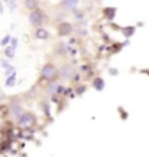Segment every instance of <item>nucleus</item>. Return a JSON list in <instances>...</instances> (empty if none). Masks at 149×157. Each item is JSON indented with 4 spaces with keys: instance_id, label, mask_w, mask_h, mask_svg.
Instances as JSON below:
<instances>
[{
    "instance_id": "f257e3e1",
    "label": "nucleus",
    "mask_w": 149,
    "mask_h": 157,
    "mask_svg": "<svg viewBox=\"0 0 149 157\" xmlns=\"http://www.w3.org/2000/svg\"><path fill=\"white\" fill-rule=\"evenodd\" d=\"M58 77V68L51 64V63H47L42 66L41 68V78L46 80L47 83H54Z\"/></svg>"
},
{
    "instance_id": "f03ea898",
    "label": "nucleus",
    "mask_w": 149,
    "mask_h": 157,
    "mask_svg": "<svg viewBox=\"0 0 149 157\" xmlns=\"http://www.w3.org/2000/svg\"><path fill=\"white\" fill-rule=\"evenodd\" d=\"M35 124H37V118L34 113L31 112H23V115L18 119V127L22 129H29L32 128Z\"/></svg>"
},
{
    "instance_id": "7ed1b4c3",
    "label": "nucleus",
    "mask_w": 149,
    "mask_h": 157,
    "mask_svg": "<svg viewBox=\"0 0 149 157\" xmlns=\"http://www.w3.org/2000/svg\"><path fill=\"white\" fill-rule=\"evenodd\" d=\"M28 19H29V23L38 29V28H41V25L44 23L46 15L42 13V10H41V9H35V10H32L31 13H29Z\"/></svg>"
},
{
    "instance_id": "20e7f679",
    "label": "nucleus",
    "mask_w": 149,
    "mask_h": 157,
    "mask_svg": "<svg viewBox=\"0 0 149 157\" xmlns=\"http://www.w3.org/2000/svg\"><path fill=\"white\" fill-rule=\"evenodd\" d=\"M74 74H76V68H73L72 66H67V64H64L63 67L58 70V77H62V78L70 80V78H73Z\"/></svg>"
},
{
    "instance_id": "39448f33",
    "label": "nucleus",
    "mask_w": 149,
    "mask_h": 157,
    "mask_svg": "<svg viewBox=\"0 0 149 157\" xmlns=\"http://www.w3.org/2000/svg\"><path fill=\"white\" fill-rule=\"evenodd\" d=\"M72 31H73V26H72L69 22H60L58 23V26H57L58 35H62V36H67V35L72 34Z\"/></svg>"
},
{
    "instance_id": "423d86ee",
    "label": "nucleus",
    "mask_w": 149,
    "mask_h": 157,
    "mask_svg": "<svg viewBox=\"0 0 149 157\" xmlns=\"http://www.w3.org/2000/svg\"><path fill=\"white\" fill-rule=\"evenodd\" d=\"M9 112H10V115L13 118H16V119H19V118L23 115V108H22V105L21 103H12L10 105V108H9Z\"/></svg>"
},
{
    "instance_id": "0eeeda50",
    "label": "nucleus",
    "mask_w": 149,
    "mask_h": 157,
    "mask_svg": "<svg viewBox=\"0 0 149 157\" xmlns=\"http://www.w3.org/2000/svg\"><path fill=\"white\" fill-rule=\"evenodd\" d=\"M78 5H79L78 0H63V2H60V7L66 12H73Z\"/></svg>"
},
{
    "instance_id": "6e6552de",
    "label": "nucleus",
    "mask_w": 149,
    "mask_h": 157,
    "mask_svg": "<svg viewBox=\"0 0 149 157\" xmlns=\"http://www.w3.org/2000/svg\"><path fill=\"white\" fill-rule=\"evenodd\" d=\"M115 13H117V9H115V7H105L103 10V15L107 21H114Z\"/></svg>"
},
{
    "instance_id": "1a4fd4ad",
    "label": "nucleus",
    "mask_w": 149,
    "mask_h": 157,
    "mask_svg": "<svg viewBox=\"0 0 149 157\" xmlns=\"http://www.w3.org/2000/svg\"><path fill=\"white\" fill-rule=\"evenodd\" d=\"M92 87L95 90H98V92H103L104 87H105V82L101 77H95L92 80Z\"/></svg>"
},
{
    "instance_id": "9d476101",
    "label": "nucleus",
    "mask_w": 149,
    "mask_h": 157,
    "mask_svg": "<svg viewBox=\"0 0 149 157\" xmlns=\"http://www.w3.org/2000/svg\"><path fill=\"white\" fill-rule=\"evenodd\" d=\"M34 36L37 39H48V38H50V34H48V31H47V29L38 28V29H35Z\"/></svg>"
},
{
    "instance_id": "9b49d317",
    "label": "nucleus",
    "mask_w": 149,
    "mask_h": 157,
    "mask_svg": "<svg viewBox=\"0 0 149 157\" xmlns=\"http://www.w3.org/2000/svg\"><path fill=\"white\" fill-rule=\"evenodd\" d=\"M58 86L60 84L57 83V82H54V83H48L47 84V93L48 95H54V93H57V89H58Z\"/></svg>"
},
{
    "instance_id": "f8f14e48",
    "label": "nucleus",
    "mask_w": 149,
    "mask_h": 157,
    "mask_svg": "<svg viewBox=\"0 0 149 157\" xmlns=\"http://www.w3.org/2000/svg\"><path fill=\"white\" fill-rule=\"evenodd\" d=\"M23 5H25V7H28V9H31V12L35 10V9H38V2H35V0H26V2H23Z\"/></svg>"
},
{
    "instance_id": "ddd939ff",
    "label": "nucleus",
    "mask_w": 149,
    "mask_h": 157,
    "mask_svg": "<svg viewBox=\"0 0 149 157\" xmlns=\"http://www.w3.org/2000/svg\"><path fill=\"white\" fill-rule=\"evenodd\" d=\"M135 31H136L135 26H126V28H123V35H124L126 38H130V36L135 34Z\"/></svg>"
},
{
    "instance_id": "4468645a",
    "label": "nucleus",
    "mask_w": 149,
    "mask_h": 157,
    "mask_svg": "<svg viewBox=\"0 0 149 157\" xmlns=\"http://www.w3.org/2000/svg\"><path fill=\"white\" fill-rule=\"evenodd\" d=\"M15 80H16V73L12 74V76H9V77L6 78V86H7V87H12V86H15V83H16Z\"/></svg>"
},
{
    "instance_id": "2eb2a0df",
    "label": "nucleus",
    "mask_w": 149,
    "mask_h": 157,
    "mask_svg": "<svg viewBox=\"0 0 149 157\" xmlns=\"http://www.w3.org/2000/svg\"><path fill=\"white\" fill-rule=\"evenodd\" d=\"M15 48H12V47H6L5 48V56L7 57V58H13L15 57Z\"/></svg>"
},
{
    "instance_id": "dca6fc26",
    "label": "nucleus",
    "mask_w": 149,
    "mask_h": 157,
    "mask_svg": "<svg viewBox=\"0 0 149 157\" xmlns=\"http://www.w3.org/2000/svg\"><path fill=\"white\" fill-rule=\"evenodd\" d=\"M85 90H86V86H83V84H80L79 87L76 89V95H83V93H85Z\"/></svg>"
},
{
    "instance_id": "f3484780",
    "label": "nucleus",
    "mask_w": 149,
    "mask_h": 157,
    "mask_svg": "<svg viewBox=\"0 0 149 157\" xmlns=\"http://www.w3.org/2000/svg\"><path fill=\"white\" fill-rule=\"evenodd\" d=\"M6 5H7V7H9L10 10H15V9H16V6H18V3L16 2H6Z\"/></svg>"
},
{
    "instance_id": "a211bd4d",
    "label": "nucleus",
    "mask_w": 149,
    "mask_h": 157,
    "mask_svg": "<svg viewBox=\"0 0 149 157\" xmlns=\"http://www.w3.org/2000/svg\"><path fill=\"white\" fill-rule=\"evenodd\" d=\"M10 35H6V36H5V38H3V39H2V42H0V44H2V45H5V47H6V45H7V44H9V42H10Z\"/></svg>"
},
{
    "instance_id": "6ab92c4d",
    "label": "nucleus",
    "mask_w": 149,
    "mask_h": 157,
    "mask_svg": "<svg viewBox=\"0 0 149 157\" xmlns=\"http://www.w3.org/2000/svg\"><path fill=\"white\" fill-rule=\"evenodd\" d=\"M9 47H12V48H15L16 50V47H18V38H12L10 39V45Z\"/></svg>"
},
{
    "instance_id": "aec40b11",
    "label": "nucleus",
    "mask_w": 149,
    "mask_h": 157,
    "mask_svg": "<svg viewBox=\"0 0 149 157\" xmlns=\"http://www.w3.org/2000/svg\"><path fill=\"white\" fill-rule=\"evenodd\" d=\"M0 63H2V66H3V67H5L6 70H7V68L10 67V66H9V63L6 61V60H2V61H0Z\"/></svg>"
},
{
    "instance_id": "412c9836",
    "label": "nucleus",
    "mask_w": 149,
    "mask_h": 157,
    "mask_svg": "<svg viewBox=\"0 0 149 157\" xmlns=\"http://www.w3.org/2000/svg\"><path fill=\"white\" fill-rule=\"evenodd\" d=\"M73 82H76V83H78V82H80V74H78V73L74 74V76H73Z\"/></svg>"
},
{
    "instance_id": "4be33fe9",
    "label": "nucleus",
    "mask_w": 149,
    "mask_h": 157,
    "mask_svg": "<svg viewBox=\"0 0 149 157\" xmlns=\"http://www.w3.org/2000/svg\"><path fill=\"white\" fill-rule=\"evenodd\" d=\"M110 74H115V76H117V74H119V70H114V68H111V70H110Z\"/></svg>"
}]
</instances>
